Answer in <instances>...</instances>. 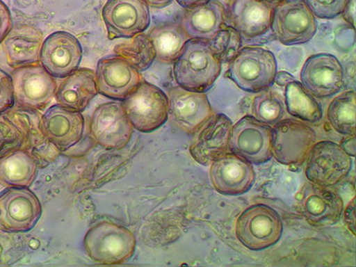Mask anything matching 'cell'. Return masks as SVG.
I'll list each match as a JSON object with an SVG mask.
<instances>
[{"mask_svg":"<svg viewBox=\"0 0 356 267\" xmlns=\"http://www.w3.org/2000/svg\"><path fill=\"white\" fill-rule=\"evenodd\" d=\"M40 111L15 106L0 113V158L24 150L40 168L49 166L61 154L44 135Z\"/></svg>","mask_w":356,"mask_h":267,"instance_id":"1","label":"cell"},{"mask_svg":"<svg viewBox=\"0 0 356 267\" xmlns=\"http://www.w3.org/2000/svg\"><path fill=\"white\" fill-rule=\"evenodd\" d=\"M222 71V63L208 41H187L176 61L174 78L179 87L204 93L212 88Z\"/></svg>","mask_w":356,"mask_h":267,"instance_id":"2","label":"cell"},{"mask_svg":"<svg viewBox=\"0 0 356 267\" xmlns=\"http://www.w3.org/2000/svg\"><path fill=\"white\" fill-rule=\"evenodd\" d=\"M84 249L94 262L100 265H122L134 256L136 247L135 234L123 225L110 221L97 222L88 229Z\"/></svg>","mask_w":356,"mask_h":267,"instance_id":"3","label":"cell"},{"mask_svg":"<svg viewBox=\"0 0 356 267\" xmlns=\"http://www.w3.org/2000/svg\"><path fill=\"white\" fill-rule=\"evenodd\" d=\"M277 61L271 51L246 47L229 63L228 77L241 90L259 93L275 83Z\"/></svg>","mask_w":356,"mask_h":267,"instance_id":"4","label":"cell"},{"mask_svg":"<svg viewBox=\"0 0 356 267\" xmlns=\"http://www.w3.org/2000/svg\"><path fill=\"white\" fill-rule=\"evenodd\" d=\"M122 103L134 129L138 131H154L168 119V95L157 86L147 81H142Z\"/></svg>","mask_w":356,"mask_h":267,"instance_id":"5","label":"cell"},{"mask_svg":"<svg viewBox=\"0 0 356 267\" xmlns=\"http://www.w3.org/2000/svg\"><path fill=\"white\" fill-rule=\"evenodd\" d=\"M284 225L279 213L265 204L249 207L236 222V236L247 249L259 251L281 239Z\"/></svg>","mask_w":356,"mask_h":267,"instance_id":"6","label":"cell"},{"mask_svg":"<svg viewBox=\"0 0 356 267\" xmlns=\"http://www.w3.org/2000/svg\"><path fill=\"white\" fill-rule=\"evenodd\" d=\"M15 106L43 111L55 99V78L40 63L15 68L11 74Z\"/></svg>","mask_w":356,"mask_h":267,"instance_id":"7","label":"cell"},{"mask_svg":"<svg viewBox=\"0 0 356 267\" xmlns=\"http://www.w3.org/2000/svg\"><path fill=\"white\" fill-rule=\"evenodd\" d=\"M271 29L280 42L293 46L313 39L317 22L304 0H284L273 6Z\"/></svg>","mask_w":356,"mask_h":267,"instance_id":"8","label":"cell"},{"mask_svg":"<svg viewBox=\"0 0 356 267\" xmlns=\"http://www.w3.org/2000/svg\"><path fill=\"white\" fill-rule=\"evenodd\" d=\"M316 143V134L306 123L280 120L272 129V154L286 166H301Z\"/></svg>","mask_w":356,"mask_h":267,"instance_id":"9","label":"cell"},{"mask_svg":"<svg viewBox=\"0 0 356 267\" xmlns=\"http://www.w3.org/2000/svg\"><path fill=\"white\" fill-rule=\"evenodd\" d=\"M133 131L122 101L100 104L89 122L88 133L92 141L106 150H122L129 144Z\"/></svg>","mask_w":356,"mask_h":267,"instance_id":"10","label":"cell"},{"mask_svg":"<svg viewBox=\"0 0 356 267\" xmlns=\"http://www.w3.org/2000/svg\"><path fill=\"white\" fill-rule=\"evenodd\" d=\"M40 127L44 135L60 154L68 156L83 145L87 129L83 114L56 104L41 114Z\"/></svg>","mask_w":356,"mask_h":267,"instance_id":"11","label":"cell"},{"mask_svg":"<svg viewBox=\"0 0 356 267\" xmlns=\"http://www.w3.org/2000/svg\"><path fill=\"white\" fill-rule=\"evenodd\" d=\"M271 141V127L245 116L232 127L229 151L251 164H264L273 157Z\"/></svg>","mask_w":356,"mask_h":267,"instance_id":"12","label":"cell"},{"mask_svg":"<svg viewBox=\"0 0 356 267\" xmlns=\"http://www.w3.org/2000/svg\"><path fill=\"white\" fill-rule=\"evenodd\" d=\"M306 176L310 183L332 187L341 182L352 170L353 161L341 146L332 141L316 143L307 159Z\"/></svg>","mask_w":356,"mask_h":267,"instance_id":"13","label":"cell"},{"mask_svg":"<svg viewBox=\"0 0 356 267\" xmlns=\"http://www.w3.org/2000/svg\"><path fill=\"white\" fill-rule=\"evenodd\" d=\"M42 215V206L29 188L6 187L0 192V228L9 233H26Z\"/></svg>","mask_w":356,"mask_h":267,"instance_id":"14","label":"cell"},{"mask_svg":"<svg viewBox=\"0 0 356 267\" xmlns=\"http://www.w3.org/2000/svg\"><path fill=\"white\" fill-rule=\"evenodd\" d=\"M102 17L110 40L129 39L144 33L151 22L145 0H107Z\"/></svg>","mask_w":356,"mask_h":267,"instance_id":"15","label":"cell"},{"mask_svg":"<svg viewBox=\"0 0 356 267\" xmlns=\"http://www.w3.org/2000/svg\"><path fill=\"white\" fill-rule=\"evenodd\" d=\"M168 119L182 131L195 135L213 115L204 93L187 90L177 86L168 91Z\"/></svg>","mask_w":356,"mask_h":267,"instance_id":"16","label":"cell"},{"mask_svg":"<svg viewBox=\"0 0 356 267\" xmlns=\"http://www.w3.org/2000/svg\"><path fill=\"white\" fill-rule=\"evenodd\" d=\"M301 84L314 97L326 98L344 86V70L335 56L321 53L308 57L302 67Z\"/></svg>","mask_w":356,"mask_h":267,"instance_id":"17","label":"cell"},{"mask_svg":"<svg viewBox=\"0 0 356 267\" xmlns=\"http://www.w3.org/2000/svg\"><path fill=\"white\" fill-rule=\"evenodd\" d=\"M83 50L77 38L66 31H56L43 41L40 62L55 79H65L81 65Z\"/></svg>","mask_w":356,"mask_h":267,"instance_id":"18","label":"cell"},{"mask_svg":"<svg viewBox=\"0 0 356 267\" xmlns=\"http://www.w3.org/2000/svg\"><path fill=\"white\" fill-rule=\"evenodd\" d=\"M95 78L99 94L116 101L125 99L144 81L138 69L116 55L99 60Z\"/></svg>","mask_w":356,"mask_h":267,"instance_id":"19","label":"cell"},{"mask_svg":"<svg viewBox=\"0 0 356 267\" xmlns=\"http://www.w3.org/2000/svg\"><path fill=\"white\" fill-rule=\"evenodd\" d=\"M273 6L264 0H228L227 25L247 39L263 36L271 30Z\"/></svg>","mask_w":356,"mask_h":267,"instance_id":"20","label":"cell"},{"mask_svg":"<svg viewBox=\"0 0 356 267\" xmlns=\"http://www.w3.org/2000/svg\"><path fill=\"white\" fill-rule=\"evenodd\" d=\"M209 177L213 187L221 195H241L252 187L256 173L250 162L227 152L212 162Z\"/></svg>","mask_w":356,"mask_h":267,"instance_id":"21","label":"cell"},{"mask_svg":"<svg viewBox=\"0 0 356 267\" xmlns=\"http://www.w3.org/2000/svg\"><path fill=\"white\" fill-rule=\"evenodd\" d=\"M298 207L301 215L314 227L336 224L344 209L338 193L312 183L302 187L298 193Z\"/></svg>","mask_w":356,"mask_h":267,"instance_id":"22","label":"cell"},{"mask_svg":"<svg viewBox=\"0 0 356 267\" xmlns=\"http://www.w3.org/2000/svg\"><path fill=\"white\" fill-rule=\"evenodd\" d=\"M233 122L225 114H213L211 119L197 131L190 146V154L193 160L203 166L227 154L229 136Z\"/></svg>","mask_w":356,"mask_h":267,"instance_id":"23","label":"cell"},{"mask_svg":"<svg viewBox=\"0 0 356 267\" xmlns=\"http://www.w3.org/2000/svg\"><path fill=\"white\" fill-rule=\"evenodd\" d=\"M179 24L192 40L209 41L227 25L225 6L218 0L184 8Z\"/></svg>","mask_w":356,"mask_h":267,"instance_id":"24","label":"cell"},{"mask_svg":"<svg viewBox=\"0 0 356 267\" xmlns=\"http://www.w3.org/2000/svg\"><path fill=\"white\" fill-rule=\"evenodd\" d=\"M99 94L95 72L78 68L63 79L56 89V103L68 109L82 113Z\"/></svg>","mask_w":356,"mask_h":267,"instance_id":"25","label":"cell"},{"mask_svg":"<svg viewBox=\"0 0 356 267\" xmlns=\"http://www.w3.org/2000/svg\"><path fill=\"white\" fill-rule=\"evenodd\" d=\"M43 33L28 24L17 25L3 41L6 61L12 68L40 63Z\"/></svg>","mask_w":356,"mask_h":267,"instance_id":"26","label":"cell"},{"mask_svg":"<svg viewBox=\"0 0 356 267\" xmlns=\"http://www.w3.org/2000/svg\"><path fill=\"white\" fill-rule=\"evenodd\" d=\"M39 165L33 156L17 150L0 158V186L29 188L39 172Z\"/></svg>","mask_w":356,"mask_h":267,"instance_id":"27","label":"cell"},{"mask_svg":"<svg viewBox=\"0 0 356 267\" xmlns=\"http://www.w3.org/2000/svg\"><path fill=\"white\" fill-rule=\"evenodd\" d=\"M148 35L154 44L156 59L164 63L176 61L184 44L191 40L179 22L156 25Z\"/></svg>","mask_w":356,"mask_h":267,"instance_id":"28","label":"cell"},{"mask_svg":"<svg viewBox=\"0 0 356 267\" xmlns=\"http://www.w3.org/2000/svg\"><path fill=\"white\" fill-rule=\"evenodd\" d=\"M284 97L285 108L291 115L309 123L322 120V106L300 81L295 79L286 85Z\"/></svg>","mask_w":356,"mask_h":267,"instance_id":"29","label":"cell"},{"mask_svg":"<svg viewBox=\"0 0 356 267\" xmlns=\"http://www.w3.org/2000/svg\"><path fill=\"white\" fill-rule=\"evenodd\" d=\"M116 56L125 59L139 72L145 71L156 59V52L148 34L139 33L114 47Z\"/></svg>","mask_w":356,"mask_h":267,"instance_id":"30","label":"cell"},{"mask_svg":"<svg viewBox=\"0 0 356 267\" xmlns=\"http://www.w3.org/2000/svg\"><path fill=\"white\" fill-rule=\"evenodd\" d=\"M330 126L341 135L355 134V93L348 90L334 98L327 111Z\"/></svg>","mask_w":356,"mask_h":267,"instance_id":"31","label":"cell"},{"mask_svg":"<svg viewBox=\"0 0 356 267\" xmlns=\"http://www.w3.org/2000/svg\"><path fill=\"white\" fill-rule=\"evenodd\" d=\"M253 117L266 125H275L285 114V103L277 92L266 88L259 92L251 104Z\"/></svg>","mask_w":356,"mask_h":267,"instance_id":"32","label":"cell"},{"mask_svg":"<svg viewBox=\"0 0 356 267\" xmlns=\"http://www.w3.org/2000/svg\"><path fill=\"white\" fill-rule=\"evenodd\" d=\"M208 42L220 62L229 63L239 53L243 46V37L234 28L227 25Z\"/></svg>","mask_w":356,"mask_h":267,"instance_id":"33","label":"cell"},{"mask_svg":"<svg viewBox=\"0 0 356 267\" xmlns=\"http://www.w3.org/2000/svg\"><path fill=\"white\" fill-rule=\"evenodd\" d=\"M348 0H304L314 17L319 19L338 17L344 11Z\"/></svg>","mask_w":356,"mask_h":267,"instance_id":"34","label":"cell"},{"mask_svg":"<svg viewBox=\"0 0 356 267\" xmlns=\"http://www.w3.org/2000/svg\"><path fill=\"white\" fill-rule=\"evenodd\" d=\"M15 106L14 88L10 75L0 69V113Z\"/></svg>","mask_w":356,"mask_h":267,"instance_id":"35","label":"cell"},{"mask_svg":"<svg viewBox=\"0 0 356 267\" xmlns=\"http://www.w3.org/2000/svg\"><path fill=\"white\" fill-rule=\"evenodd\" d=\"M13 20L10 10L2 0H0V44L10 33Z\"/></svg>","mask_w":356,"mask_h":267,"instance_id":"36","label":"cell"},{"mask_svg":"<svg viewBox=\"0 0 356 267\" xmlns=\"http://www.w3.org/2000/svg\"><path fill=\"white\" fill-rule=\"evenodd\" d=\"M345 221L348 225L349 230L353 234H355V199L351 200L345 211Z\"/></svg>","mask_w":356,"mask_h":267,"instance_id":"37","label":"cell"},{"mask_svg":"<svg viewBox=\"0 0 356 267\" xmlns=\"http://www.w3.org/2000/svg\"><path fill=\"white\" fill-rule=\"evenodd\" d=\"M341 15L344 20L354 29L355 22V0H348Z\"/></svg>","mask_w":356,"mask_h":267,"instance_id":"38","label":"cell"},{"mask_svg":"<svg viewBox=\"0 0 356 267\" xmlns=\"http://www.w3.org/2000/svg\"><path fill=\"white\" fill-rule=\"evenodd\" d=\"M341 148L350 157H355V136L350 135L341 142Z\"/></svg>","mask_w":356,"mask_h":267,"instance_id":"39","label":"cell"},{"mask_svg":"<svg viewBox=\"0 0 356 267\" xmlns=\"http://www.w3.org/2000/svg\"><path fill=\"white\" fill-rule=\"evenodd\" d=\"M295 81L294 76H292L291 73L287 72H277L275 75V82L280 87H285L289 82Z\"/></svg>","mask_w":356,"mask_h":267,"instance_id":"40","label":"cell"},{"mask_svg":"<svg viewBox=\"0 0 356 267\" xmlns=\"http://www.w3.org/2000/svg\"><path fill=\"white\" fill-rule=\"evenodd\" d=\"M211 0H177L178 5H180L184 8H190L193 6L205 4Z\"/></svg>","mask_w":356,"mask_h":267,"instance_id":"41","label":"cell"},{"mask_svg":"<svg viewBox=\"0 0 356 267\" xmlns=\"http://www.w3.org/2000/svg\"><path fill=\"white\" fill-rule=\"evenodd\" d=\"M149 6L154 8H163L172 3L173 0H145Z\"/></svg>","mask_w":356,"mask_h":267,"instance_id":"42","label":"cell"},{"mask_svg":"<svg viewBox=\"0 0 356 267\" xmlns=\"http://www.w3.org/2000/svg\"><path fill=\"white\" fill-rule=\"evenodd\" d=\"M264 1H266L268 3H271L273 5L278 4L280 2L284 1V0H264Z\"/></svg>","mask_w":356,"mask_h":267,"instance_id":"43","label":"cell"}]
</instances>
